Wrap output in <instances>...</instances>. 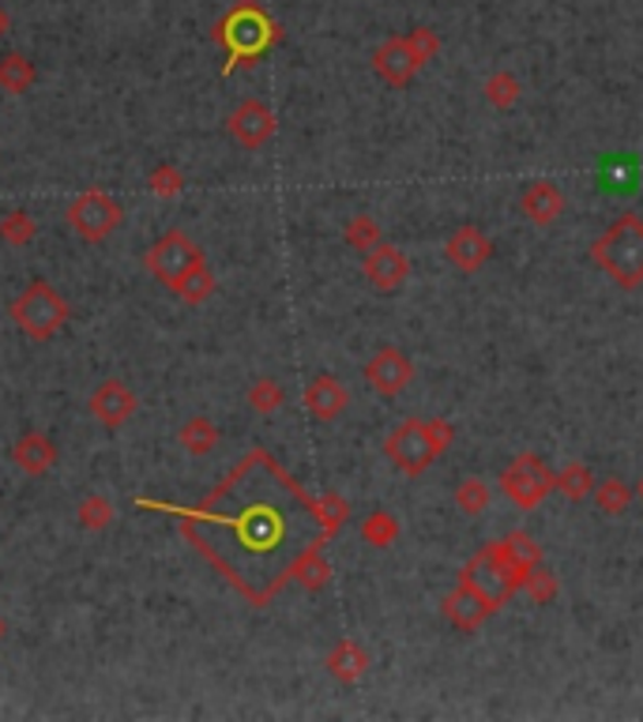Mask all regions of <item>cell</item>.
<instances>
[{
  "label": "cell",
  "mask_w": 643,
  "mask_h": 722,
  "mask_svg": "<svg viewBox=\"0 0 643 722\" xmlns=\"http://www.w3.org/2000/svg\"><path fill=\"white\" fill-rule=\"evenodd\" d=\"M324 666L338 685H358L369 670V651L361 648L358 640H338L335 648L328 651Z\"/></svg>",
  "instance_id": "obj_21"
},
{
  "label": "cell",
  "mask_w": 643,
  "mask_h": 722,
  "mask_svg": "<svg viewBox=\"0 0 643 722\" xmlns=\"http://www.w3.org/2000/svg\"><path fill=\"white\" fill-rule=\"evenodd\" d=\"M215 42L226 49L223 72L230 75L234 68L257 64L260 57L283 42V27L257 4V0H237L230 12L215 23Z\"/></svg>",
  "instance_id": "obj_2"
},
{
  "label": "cell",
  "mask_w": 643,
  "mask_h": 722,
  "mask_svg": "<svg viewBox=\"0 0 643 722\" xmlns=\"http://www.w3.org/2000/svg\"><path fill=\"white\" fill-rule=\"evenodd\" d=\"M455 426L444 418H406L403 426H395L384 440V455L392 460L395 471H403L406 478H418L429 463L452 448Z\"/></svg>",
  "instance_id": "obj_3"
},
{
  "label": "cell",
  "mask_w": 643,
  "mask_h": 722,
  "mask_svg": "<svg viewBox=\"0 0 643 722\" xmlns=\"http://www.w3.org/2000/svg\"><path fill=\"white\" fill-rule=\"evenodd\" d=\"M121 218H124V208L102 189L80 192V197L68 203V226L91 245L106 241V237L121 226Z\"/></svg>",
  "instance_id": "obj_7"
},
{
  "label": "cell",
  "mask_w": 643,
  "mask_h": 722,
  "mask_svg": "<svg viewBox=\"0 0 643 722\" xmlns=\"http://www.w3.org/2000/svg\"><path fill=\"white\" fill-rule=\"evenodd\" d=\"M8 27H12V15H8L4 8H0V38L8 34Z\"/></svg>",
  "instance_id": "obj_39"
},
{
  "label": "cell",
  "mask_w": 643,
  "mask_h": 722,
  "mask_svg": "<svg viewBox=\"0 0 643 722\" xmlns=\"http://www.w3.org/2000/svg\"><path fill=\"white\" fill-rule=\"evenodd\" d=\"M595 471H591L587 463H569L564 471H557V493L569 500H583L595 493Z\"/></svg>",
  "instance_id": "obj_27"
},
{
  "label": "cell",
  "mask_w": 643,
  "mask_h": 722,
  "mask_svg": "<svg viewBox=\"0 0 643 722\" xmlns=\"http://www.w3.org/2000/svg\"><path fill=\"white\" fill-rule=\"evenodd\" d=\"M489 500H493V489L481 478H463L455 486V505L463 508V516H481L489 508Z\"/></svg>",
  "instance_id": "obj_32"
},
{
  "label": "cell",
  "mask_w": 643,
  "mask_h": 722,
  "mask_svg": "<svg viewBox=\"0 0 643 722\" xmlns=\"http://www.w3.org/2000/svg\"><path fill=\"white\" fill-rule=\"evenodd\" d=\"M147 189L155 192L158 200H174L177 192L184 189V174L174 163H163V166H155L147 174Z\"/></svg>",
  "instance_id": "obj_36"
},
{
  "label": "cell",
  "mask_w": 643,
  "mask_h": 722,
  "mask_svg": "<svg viewBox=\"0 0 643 722\" xmlns=\"http://www.w3.org/2000/svg\"><path fill=\"white\" fill-rule=\"evenodd\" d=\"M34 234H38V223H34L27 211H8V215L0 218V241L12 245V249H23V245H31Z\"/></svg>",
  "instance_id": "obj_31"
},
{
  "label": "cell",
  "mask_w": 643,
  "mask_h": 722,
  "mask_svg": "<svg viewBox=\"0 0 643 722\" xmlns=\"http://www.w3.org/2000/svg\"><path fill=\"white\" fill-rule=\"evenodd\" d=\"M493 546H497V557L504 560V568H508V576H512L515 588H523V580L541 565V546L527 531H512L508 538L493 542Z\"/></svg>",
  "instance_id": "obj_18"
},
{
  "label": "cell",
  "mask_w": 643,
  "mask_h": 722,
  "mask_svg": "<svg viewBox=\"0 0 643 722\" xmlns=\"http://www.w3.org/2000/svg\"><path fill=\"white\" fill-rule=\"evenodd\" d=\"M523 591L531 594V602H535V606H546V602H553L557 599V591H561V583H557V576L549 572V568H535V572L527 576V580H523Z\"/></svg>",
  "instance_id": "obj_37"
},
{
  "label": "cell",
  "mask_w": 643,
  "mask_h": 722,
  "mask_svg": "<svg viewBox=\"0 0 643 722\" xmlns=\"http://www.w3.org/2000/svg\"><path fill=\"white\" fill-rule=\"evenodd\" d=\"M135 508L177 516L197 554L257 609L290 583L305 549L332 542L320 526L317 497H309L264 448L245 455L200 505L181 508L135 497Z\"/></svg>",
  "instance_id": "obj_1"
},
{
  "label": "cell",
  "mask_w": 643,
  "mask_h": 722,
  "mask_svg": "<svg viewBox=\"0 0 643 722\" xmlns=\"http://www.w3.org/2000/svg\"><path fill=\"white\" fill-rule=\"evenodd\" d=\"M406 42H410V49H414V57L421 61V68H426L440 54V38H437V31H429V27H414L410 34H406Z\"/></svg>",
  "instance_id": "obj_38"
},
{
  "label": "cell",
  "mask_w": 643,
  "mask_h": 722,
  "mask_svg": "<svg viewBox=\"0 0 643 722\" xmlns=\"http://www.w3.org/2000/svg\"><path fill=\"white\" fill-rule=\"evenodd\" d=\"M591 497H595V505H598V512L603 516H624L632 508V497H636V493H632V486L624 478L609 474V478L598 482Z\"/></svg>",
  "instance_id": "obj_24"
},
{
  "label": "cell",
  "mask_w": 643,
  "mask_h": 722,
  "mask_svg": "<svg viewBox=\"0 0 643 722\" xmlns=\"http://www.w3.org/2000/svg\"><path fill=\"white\" fill-rule=\"evenodd\" d=\"M317 516H320V526H324L328 538H335V531L350 520V505H346L338 493H324V497H317Z\"/></svg>",
  "instance_id": "obj_35"
},
{
  "label": "cell",
  "mask_w": 643,
  "mask_h": 722,
  "mask_svg": "<svg viewBox=\"0 0 643 722\" xmlns=\"http://www.w3.org/2000/svg\"><path fill=\"white\" fill-rule=\"evenodd\" d=\"M324 546H328V542H317V546H309L298 557V565H294L290 580H298V588H305L309 594H320V591L328 588V583H332V565H328Z\"/></svg>",
  "instance_id": "obj_22"
},
{
  "label": "cell",
  "mask_w": 643,
  "mask_h": 722,
  "mask_svg": "<svg viewBox=\"0 0 643 722\" xmlns=\"http://www.w3.org/2000/svg\"><path fill=\"white\" fill-rule=\"evenodd\" d=\"M75 516H80V526L83 531H106L109 523H114V505H109L102 493H91V497L80 500V508H75Z\"/></svg>",
  "instance_id": "obj_33"
},
{
  "label": "cell",
  "mask_w": 643,
  "mask_h": 722,
  "mask_svg": "<svg viewBox=\"0 0 643 722\" xmlns=\"http://www.w3.org/2000/svg\"><path fill=\"white\" fill-rule=\"evenodd\" d=\"M520 95H523V87H520V80H515L512 72H493L486 80V102L493 109H512L515 102H520Z\"/></svg>",
  "instance_id": "obj_30"
},
{
  "label": "cell",
  "mask_w": 643,
  "mask_h": 722,
  "mask_svg": "<svg viewBox=\"0 0 643 722\" xmlns=\"http://www.w3.org/2000/svg\"><path fill=\"white\" fill-rule=\"evenodd\" d=\"M520 211L531 218L535 226H549L564 215V192L561 185L553 181H531L520 197Z\"/></svg>",
  "instance_id": "obj_19"
},
{
  "label": "cell",
  "mask_w": 643,
  "mask_h": 722,
  "mask_svg": "<svg viewBox=\"0 0 643 722\" xmlns=\"http://www.w3.org/2000/svg\"><path fill=\"white\" fill-rule=\"evenodd\" d=\"M177 440H181V448L189 455H207L218 445V426L211 418H189L177 433Z\"/></svg>",
  "instance_id": "obj_26"
},
{
  "label": "cell",
  "mask_w": 643,
  "mask_h": 722,
  "mask_svg": "<svg viewBox=\"0 0 643 722\" xmlns=\"http://www.w3.org/2000/svg\"><path fill=\"white\" fill-rule=\"evenodd\" d=\"M372 72L380 75V80L388 83V87L403 91L414 83V75L421 72V61L414 57L410 42H406V34H395V38H388L384 46L372 54Z\"/></svg>",
  "instance_id": "obj_13"
},
{
  "label": "cell",
  "mask_w": 643,
  "mask_h": 722,
  "mask_svg": "<svg viewBox=\"0 0 643 722\" xmlns=\"http://www.w3.org/2000/svg\"><path fill=\"white\" fill-rule=\"evenodd\" d=\"M0 640H4V617H0Z\"/></svg>",
  "instance_id": "obj_40"
},
{
  "label": "cell",
  "mask_w": 643,
  "mask_h": 722,
  "mask_svg": "<svg viewBox=\"0 0 643 722\" xmlns=\"http://www.w3.org/2000/svg\"><path fill=\"white\" fill-rule=\"evenodd\" d=\"M444 257L455 271L474 275V271H481L489 263V257H493V241H489L478 226H460V230H452V237L444 241Z\"/></svg>",
  "instance_id": "obj_16"
},
{
  "label": "cell",
  "mask_w": 643,
  "mask_h": 722,
  "mask_svg": "<svg viewBox=\"0 0 643 722\" xmlns=\"http://www.w3.org/2000/svg\"><path fill=\"white\" fill-rule=\"evenodd\" d=\"M135 406H140V399H135V392L124 380H102L95 392H91V414H95L106 429L129 426Z\"/></svg>",
  "instance_id": "obj_15"
},
{
  "label": "cell",
  "mask_w": 643,
  "mask_h": 722,
  "mask_svg": "<svg viewBox=\"0 0 643 722\" xmlns=\"http://www.w3.org/2000/svg\"><path fill=\"white\" fill-rule=\"evenodd\" d=\"M361 271H366V283L372 286V291L392 294V291H400V286L406 283V275H410V260H406V252L400 249V245L380 241L377 249L366 252Z\"/></svg>",
  "instance_id": "obj_14"
},
{
  "label": "cell",
  "mask_w": 643,
  "mask_h": 722,
  "mask_svg": "<svg viewBox=\"0 0 643 722\" xmlns=\"http://www.w3.org/2000/svg\"><path fill=\"white\" fill-rule=\"evenodd\" d=\"M169 291L181 297L184 305H203V301H207V297L215 294V275H211L207 260L197 263L192 271H184V275L177 279V283L169 286Z\"/></svg>",
  "instance_id": "obj_25"
},
{
  "label": "cell",
  "mask_w": 643,
  "mask_h": 722,
  "mask_svg": "<svg viewBox=\"0 0 643 722\" xmlns=\"http://www.w3.org/2000/svg\"><path fill=\"white\" fill-rule=\"evenodd\" d=\"M460 580H467V583H474L481 594H489V599L497 602V606H504L508 599H512L515 591V583H512V576H508V568H504V560L497 557V546L493 542H486V546L478 549L471 560H467V568L460 572Z\"/></svg>",
  "instance_id": "obj_10"
},
{
  "label": "cell",
  "mask_w": 643,
  "mask_h": 722,
  "mask_svg": "<svg viewBox=\"0 0 643 722\" xmlns=\"http://www.w3.org/2000/svg\"><path fill=\"white\" fill-rule=\"evenodd\" d=\"M305 411L312 414V418L320 422H335L338 414L350 406V392H346L343 380H335L332 372H320V377H312L309 384H305Z\"/></svg>",
  "instance_id": "obj_17"
},
{
  "label": "cell",
  "mask_w": 643,
  "mask_h": 722,
  "mask_svg": "<svg viewBox=\"0 0 643 722\" xmlns=\"http://www.w3.org/2000/svg\"><path fill=\"white\" fill-rule=\"evenodd\" d=\"M343 237H346V245H350L354 252H361V257L384 241V234H380V223L372 215H350V223L343 226Z\"/></svg>",
  "instance_id": "obj_28"
},
{
  "label": "cell",
  "mask_w": 643,
  "mask_h": 722,
  "mask_svg": "<svg viewBox=\"0 0 643 722\" xmlns=\"http://www.w3.org/2000/svg\"><path fill=\"white\" fill-rule=\"evenodd\" d=\"M497 609H501V606H497L489 594H481L467 580H460L452 591L444 594V599H440V614L448 617V625H452V628H460V632H478V628L486 625L489 617L497 614Z\"/></svg>",
  "instance_id": "obj_9"
},
{
  "label": "cell",
  "mask_w": 643,
  "mask_h": 722,
  "mask_svg": "<svg viewBox=\"0 0 643 722\" xmlns=\"http://www.w3.org/2000/svg\"><path fill=\"white\" fill-rule=\"evenodd\" d=\"M636 493H640V500H643V478H640V486H636Z\"/></svg>",
  "instance_id": "obj_41"
},
{
  "label": "cell",
  "mask_w": 643,
  "mask_h": 722,
  "mask_svg": "<svg viewBox=\"0 0 643 722\" xmlns=\"http://www.w3.org/2000/svg\"><path fill=\"white\" fill-rule=\"evenodd\" d=\"M197 263H203V249L184 230H166L147 249V257H143V268H147L166 291L184 275V271L197 268Z\"/></svg>",
  "instance_id": "obj_8"
},
{
  "label": "cell",
  "mask_w": 643,
  "mask_h": 722,
  "mask_svg": "<svg viewBox=\"0 0 643 722\" xmlns=\"http://www.w3.org/2000/svg\"><path fill=\"white\" fill-rule=\"evenodd\" d=\"M226 129H230V135H234L237 143H241L245 151H260V147H264V143L271 140V135H275L278 121H275V114H271L267 102L245 98L241 106H237L234 114H230Z\"/></svg>",
  "instance_id": "obj_11"
},
{
  "label": "cell",
  "mask_w": 643,
  "mask_h": 722,
  "mask_svg": "<svg viewBox=\"0 0 643 722\" xmlns=\"http://www.w3.org/2000/svg\"><path fill=\"white\" fill-rule=\"evenodd\" d=\"M501 489L515 508L531 512L557 489V474L549 471L538 452H523L501 471Z\"/></svg>",
  "instance_id": "obj_6"
},
{
  "label": "cell",
  "mask_w": 643,
  "mask_h": 722,
  "mask_svg": "<svg viewBox=\"0 0 643 722\" xmlns=\"http://www.w3.org/2000/svg\"><path fill=\"white\" fill-rule=\"evenodd\" d=\"M410 380H414V362L403 351H395V346H384V351H377L366 362V384L384 399H395Z\"/></svg>",
  "instance_id": "obj_12"
},
{
  "label": "cell",
  "mask_w": 643,
  "mask_h": 722,
  "mask_svg": "<svg viewBox=\"0 0 643 722\" xmlns=\"http://www.w3.org/2000/svg\"><path fill=\"white\" fill-rule=\"evenodd\" d=\"M8 312H12V324L23 335L34 339V343H46V339H53L68 324V312L72 309H68V297L57 286H49L46 279H34L27 291L15 297Z\"/></svg>",
  "instance_id": "obj_5"
},
{
  "label": "cell",
  "mask_w": 643,
  "mask_h": 722,
  "mask_svg": "<svg viewBox=\"0 0 643 722\" xmlns=\"http://www.w3.org/2000/svg\"><path fill=\"white\" fill-rule=\"evenodd\" d=\"M12 463L20 466L23 474L38 478V474L53 471V463H57V445L46 437V433H23V437L12 445Z\"/></svg>",
  "instance_id": "obj_20"
},
{
  "label": "cell",
  "mask_w": 643,
  "mask_h": 722,
  "mask_svg": "<svg viewBox=\"0 0 643 722\" xmlns=\"http://www.w3.org/2000/svg\"><path fill=\"white\" fill-rule=\"evenodd\" d=\"M283 403H286V392H283V384H278L275 377H260L257 384L249 388V406L257 414H275Z\"/></svg>",
  "instance_id": "obj_34"
},
{
  "label": "cell",
  "mask_w": 643,
  "mask_h": 722,
  "mask_svg": "<svg viewBox=\"0 0 643 722\" xmlns=\"http://www.w3.org/2000/svg\"><path fill=\"white\" fill-rule=\"evenodd\" d=\"M591 260L614 279L621 291L643 286V218L621 215L606 226L591 245Z\"/></svg>",
  "instance_id": "obj_4"
},
{
  "label": "cell",
  "mask_w": 643,
  "mask_h": 722,
  "mask_svg": "<svg viewBox=\"0 0 643 722\" xmlns=\"http://www.w3.org/2000/svg\"><path fill=\"white\" fill-rule=\"evenodd\" d=\"M361 538L377 549L395 546V538H400V520H395L392 512H372L366 516V523H361Z\"/></svg>",
  "instance_id": "obj_29"
},
{
  "label": "cell",
  "mask_w": 643,
  "mask_h": 722,
  "mask_svg": "<svg viewBox=\"0 0 643 722\" xmlns=\"http://www.w3.org/2000/svg\"><path fill=\"white\" fill-rule=\"evenodd\" d=\"M34 80H38V68L23 54L0 57V91H8V95H27L34 87Z\"/></svg>",
  "instance_id": "obj_23"
}]
</instances>
